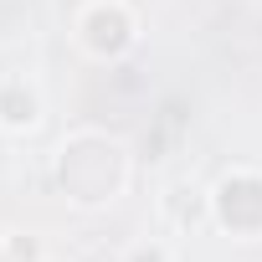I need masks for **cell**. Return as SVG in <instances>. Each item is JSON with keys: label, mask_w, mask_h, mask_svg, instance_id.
Instances as JSON below:
<instances>
[{"label": "cell", "mask_w": 262, "mask_h": 262, "mask_svg": "<svg viewBox=\"0 0 262 262\" xmlns=\"http://www.w3.org/2000/svg\"><path fill=\"white\" fill-rule=\"evenodd\" d=\"M123 149L103 134H77L72 144H62V190L82 206H98V201H113L123 190Z\"/></svg>", "instance_id": "1"}, {"label": "cell", "mask_w": 262, "mask_h": 262, "mask_svg": "<svg viewBox=\"0 0 262 262\" xmlns=\"http://www.w3.org/2000/svg\"><path fill=\"white\" fill-rule=\"evenodd\" d=\"M0 123H6V128H31L36 123V98L21 93V82H11L6 98H0Z\"/></svg>", "instance_id": "2"}, {"label": "cell", "mask_w": 262, "mask_h": 262, "mask_svg": "<svg viewBox=\"0 0 262 262\" xmlns=\"http://www.w3.org/2000/svg\"><path fill=\"white\" fill-rule=\"evenodd\" d=\"M128 262H165V247H134Z\"/></svg>", "instance_id": "3"}]
</instances>
